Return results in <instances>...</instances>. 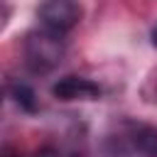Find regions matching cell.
<instances>
[{
	"label": "cell",
	"instance_id": "cell-1",
	"mask_svg": "<svg viewBox=\"0 0 157 157\" xmlns=\"http://www.w3.org/2000/svg\"><path fill=\"white\" fill-rule=\"evenodd\" d=\"M103 150L108 157H157V125L125 120L105 137Z\"/></svg>",
	"mask_w": 157,
	"mask_h": 157
},
{
	"label": "cell",
	"instance_id": "cell-3",
	"mask_svg": "<svg viewBox=\"0 0 157 157\" xmlns=\"http://www.w3.org/2000/svg\"><path fill=\"white\" fill-rule=\"evenodd\" d=\"M37 17L44 29L64 34L81 22L83 7L78 0H42L37 7Z\"/></svg>",
	"mask_w": 157,
	"mask_h": 157
},
{
	"label": "cell",
	"instance_id": "cell-2",
	"mask_svg": "<svg viewBox=\"0 0 157 157\" xmlns=\"http://www.w3.org/2000/svg\"><path fill=\"white\" fill-rule=\"evenodd\" d=\"M64 39L61 34L56 32H49V29H37V32H29L25 37V44H22V56H25V64L32 74H49L54 71L61 59H64Z\"/></svg>",
	"mask_w": 157,
	"mask_h": 157
},
{
	"label": "cell",
	"instance_id": "cell-7",
	"mask_svg": "<svg viewBox=\"0 0 157 157\" xmlns=\"http://www.w3.org/2000/svg\"><path fill=\"white\" fill-rule=\"evenodd\" d=\"M69 157H81V155H69Z\"/></svg>",
	"mask_w": 157,
	"mask_h": 157
},
{
	"label": "cell",
	"instance_id": "cell-4",
	"mask_svg": "<svg viewBox=\"0 0 157 157\" xmlns=\"http://www.w3.org/2000/svg\"><path fill=\"white\" fill-rule=\"evenodd\" d=\"M52 96L59 101H66V103L69 101H96V98H101V86L86 76L69 74L52 86Z\"/></svg>",
	"mask_w": 157,
	"mask_h": 157
},
{
	"label": "cell",
	"instance_id": "cell-5",
	"mask_svg": "<svg viewBox=\"0 0 157 157\" xmlns=\"http://www.w3.org/2000/svg\"><path fill=\"white\" fill-rule=\"evenodd\" d=\"M7 93H10V98L15 101V105H17L20 110H25V113H34V110L39 108L34 88H32L29 83H25V81H12V83L7 86Z\"/></svg>",
	"mask_w": 157,
	"mask_h": 157
},
{
	"label": "cell",
	"instance_id": "cell-6",
	"mask_svg": "<svg viewBox=\"0 0 157 157\" xmlns=\"http://www.w3.org/2000/svg\"><path fill=\"white\" fill-rule=\"evenodd\" d=\"M152 44H155V47H157V25H155V27H152Z\"/></svg>",
	"mask_w": 157,
	"mask_h": 157
},
{
	"label": "cell",
	"instance_id": "cell-8",
	"mask_svg": "<svg viewBox=\"0 0 157 157\" xmlns=\"http://www.w3.org/2000/svg\"><path fill=\"white\" fill-rule=\"evenodd\" d=\"M7 157H12V155H7Z\"/></svg>",
	"mask_w": 157,
	"mask_h": 157
}]
</instances>
